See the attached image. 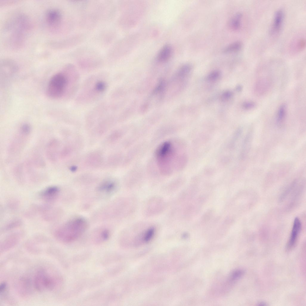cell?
Listing matches in <instances>:
<instances>
[{
	"label": "cell",
	"mask_w": 306,
	"mask_h": 306,
	"mask_svg": "<svg viewBox=\"0 0 306 306\" xmlns=\"http://www.w3.org/2000/svg\"><path fill=\"white\" fill-rule=\"evenodd\" d=\"M29 18L23 13H17L5 22L4 28L5 44L8 48L16 50L24 45L32 29Z\"/></svg>",
	"instance_id": "cell-1"
},
{
	"label": "cell",
	"mask_w": 306,
	"mask_h": 306,
	"mask_svg": "<svg viewBox=\"0 0 306 306\" xmlns=\"http://www.w3.org/2000/svg\"><path fill=\"white\" fill-rule=\"evenodd\" d=\"M79 79L78 72L75 67L71 64L67 65L62 72L56 73L50 79L46 89L48 96L57 99L63 96L69 90L74 92Z\"/></svg>",
	"instance_id": "cell-2"
},
{
	"label": "cell",
	"mask_w": 306,
	"mask_h": 306,
	"mask_svg": "<svg viewBox=\"0 0 306 306\" xmlns=\"http://www.w3.org/2000/svg\"><path fill=\"white\" fill-rule=\"evenodd\" d=\"M135 201L131 198H121L114 200L98 210L94 217L99 220H107L124 217L135 209Z\"/></svg>",
	"instance_id": "cell-3"
},
{
	"label": "cell",
	"mask_w": 306,
	"mask_h": 306,
	"mask_svg": "<svg viewBox=\"0 0 306 306\" xmlns=\"http://www.w3.org/2000/svg\"><path fill=\"white\" fill-rule=\"evenodd\" d=\"M88 226L89 223L86 219L82 216H76L63 225L57 230L56 235L58 239L63 242H72L82 235Z\"/></svg>",
	"instance_id": "cell-4"
},
{
	"label": "cell",
	"mask_w": 306,
	"mask_h": 306,
	"mask_svg": "<svg viewBox=\"0 0 306 306\" xmlns=\"http://www.w3.org/2000/svg\"><path fill=\"white\" fill-rule=\"evenodd\" d=\"M107 87L105 78L98 75L93 76L85 82L78 100L83 102L94 101L104 94Z\"/></svg>",
	"instance_id": "cell-5"
},
{
	"label": "cell",
	"mask_w": 306,
	"mask_h": 306,
	"mask_svg": "<svg viewBox=\"0 0 306 306\" xmlns=\"http://www.w3.org/2000/svg\"><path fill=\"white\" fill-rule=\"evenodd\" d=\"M172 143L166 142L159 146L156 152V156L160 169L164 172H171L173 167L175 151Z\"/></svg>",
	"instance_id": "cell-6"
},
{
	"label": "cell",
	"mask_w": 306,
	"mask_h": 306,
	"mask_svg": "<svg viewBox=\"0 0 306 306\" xmlns=\"http://www.w3.org/2000/svg\"><path fill=\"white\" fill-rule=\"evenodd\" d=\"M77 64L82 68L91 69L100 66L102 59L99 54L89 48L79 50L75 53Z\"/></svg>",
	"instance_id": "cell-7"
},
{
	"label": "cell",
	"mask_w": 306,
	"mask_h": 306,
	"mask_svg": "<svg viewBox=\"0 0 306 306\" xmlns=\"http://www.w3.org/2000/svg\"><path fill=\"white\" fill-rule=\"evenodd\" d=\"M57 282L56 278L43 269L38 271L33 280L34 287L40 292L53 290L56 287Z\"/></svg>",
	"instance_id": "cell-8"
},
{
	"label": "cell",
	"mask_w": 306,
	"mask_h": 306,
	"mask_svg": "<svg viewBox=\"0 0 306 306\" xmlns=\"http://www.w3.org/2000/svg\"><path fill=\"white\" fill-rule=\"evenodd\" d=\"M45 23L52 31H56L62 26L63 22L62 13L59 9L51 8L47 10L45 14Z\"/></svg>",
	"instance_id": "cell-9"
},
{
	"label": "cell",
	"mask_w": 306,
	"mask_h": 306,
	"mask_svg": "<svg viewBox=\"0 0 306 306\" xmlns=\"http://www.w3.org/2000/svg\"><path fill=\"white\" fill-rule=\"evenodd\" d=\"M86 38L82 33L73 35L58 42L51 43L53 47L59 49H65L75 47L83 42Z\"/></svg>",
	"instance_id": "cell-10"
},
{
	"label": "cell",
	"mask_w": 306,
	"mask_h": 306,
	"mask_svg": "<svg viewBox=\"0 0 306 306\" xmlns=\"http://www.w3.org/2000/svg\"><path fill=\"white\" fill-rule=\"evenodd\" d=\"M97 5L94 12L99 19H108L114 14L115 7L110 1H103Z\"/></svg>",
	"instance_id": "cell-11"
},
{
	"label": "cell",
	"mask_w": 306,
	"mask_h": 306,
	"mask_svg": "<svg viewBox=\"0 0 306 306\" xmlns=\"http://www.w3.org/2000/svg\"><path fill=\"white\" fill-rule=\"evenodd\" d=\"M165 206L163 199L159 197H153L149 199L146 204L145 213L149 216L156 215L162 212Z\"/></svg>",
	"instance_id": "cell-12"
},
{
	"label": "cell",
	"mask_w": 306,
	"mask_h": 306,
	"mask_svg": "<svg viewBox=\"0 0 306 306\" xmlns=\"http://www.w3.org/2000/svg\"><path fill=\"white\" fill-rule=\"evenodd\" d=\"M117 188L118 185L115 181L108 180L99 184L96 189V192L101 197H108L114 194L117 190Z\"/></svg>",
	"instance_id": "cell-13"
},
{
	"label": "cell",
	"mask_w": 306,
	"mask_h": 306,
	"mask_svg": "<svg viewBox=\"0 0 306 306\" xmlns=\"http://www.w3.org/2000/svg\"><path fill=\"white\" fill-rule=\"evenodd\" d=\"M301 223L299 219L296 217L294 221L293 226L287 248L288 250L292 248L295 245L301 229Z\"/></svg>",
	"instance_id": "cell-14"
},
{
	"label": "cell",
	"mask_w": 306,
	"mask_h": 306,
	"mask_svg": "<svg viewBox=\"0 0 306 306\" xmlns=\"http://www.w3.org/2000/svg\"><path fill=\"white\" fill-rule=\"evenodd\" d=\"M98 19L94 12L85 13L81 16L79 24L83 28L91 29L96 26Z\"/></svg>",
	"instance_id": "cell-15"
},
{
	"label": "cell",
	"mask_w": 306,
	"mask_h": 306,
	"mask_svg": "<svg viewBox=\"0 0 306 306\" xmlns=\"http://www.w3.org/2000/svg\"><path fill=\"white\" fill-rule=\"evenodd\" d=\"M284 13L281 9L277 10L275 13L270 33L274 36L278 34L280 30L284 21Z\"/></svg>",
	"instance_id": "cell-16"
},
{
	"label": "cell",
	"mask_w": 306,
	"mask_h": 306,
	"mask_svg": "<svg viewBox=\"0 0 306 306\" xmlns=\"http://www.w3.org/2000/svg\"><path fill=\"white\" fill-rule=\"evenodd\" d=\"M111 232L109 229L105 227L97 228L91 233V235L94 241L100 243L107 240L110 237Z\"/></svg>",
	"instance_id": "cell-17"
},
{
	"label": "cell",
	"mask_w": 306,
	"mask_h": 306,
	"mask_svg": "<svg viewBox=\"0 0 306 306\" xmlns=\"http://www.w3.org/2000/svg\"><path fill=\"white\" fill-rule=\"evenodd\" d=\"M172 53L171 46L169 44L164 46L160 50L157 56V60L164 62L168 61L171 57Z\"/></svg>",
	"instance_id": "cell-18"
},
{
	"label": "cell",
	"mask_w": 306,
	"mask_h": 306,
	"mask_svg": "<svg viewBox=\"0 0 306 306\" xmlns=\"http://www.w3.org/2000/svg\"><path fill=\"white\" fill-rule=\"evenodd\" d=\"M116 34L113 30H108L102 32L100 37V40L103 45L107 46L112 43L115 40Z\"/></svg>",
	"instance_id": "cell-19"
},
{
	"label": "cell",
	"mask_w": 306,
	"mask_h": 306,
	"mask_svg": "<svg viewBox=\"0 0 306 306\" xmlns=\"http://www.w3.org/2000/svg\"><path fill=\"white\" fill-rule=\"evenodd\" d=\"M242 17V14L241 13L236 14L229 21V26L230 28L235 30L239 29L241 26Z\"/></svg>",
	"instance_id": "cell-20"
},
{
	"label": "cell",
	"mask_w": 306,
	"mask_h": 306,
	"mask_svg": "<svg viewBox=\"0 0 306 306\" xmlns=\"http://www.w3.org/2000/svg\"><path fill=\"white\" fill-rule=\"evenodd\" d=\"M242 47V43L240 41H236L226 47L224 49L223 52L225 53L237 52L241 50Z\"/></svg>",
	"instance_id": "cell-21"
},
{
	"label": "cell",
	"mask_w": 306,
	"mask_h": 306,
	"mask_svg": "<svg viewBox=\"0 0 306 306\" xmlns=\"http://www.w3.org/2000/svg\"><path fill=\"white\" fill-rule=\"evenodd\" d=\"M59 189L57 187L51 186L44 190L41 195L44 197L51 198L56 195L59 193Z\"/></svg>",
	"instance_id": "cell-22"
},
{
	"label": "cell",
	"mask_w": 306,
	"mask_h": 306,
	"mask_svg": "<svg viewBox=\"0 0 306 306\" xmlns=\"http://www.w3.org/2000/svg\"><path fill=\"white\" fill-rule=\"evenodd\" d=\"M192 69V65L189 64H186L182 66L179 69L177 73L178 77L182 78L187 75Z\"/></svg>",
	"instance_id": "cell-23"
},
{
	"label": "cell",
	"mask_w": 306,
	"mask_h": 306,
	"mask_svg": "<svg viewBox=\"0 0 306 306\" xmlns=\"http://www.w3.org/2000/svg\"><path fill=\"white\" fill-rule=\"evenodd\" d=\"M286 113V106L285 104H283L280 106L278 112L277 120L278 123H281L284 121Z\"/></svg>",
	"instance_id": "cell-24"
},
{
	"label": "cell",
	"mask_w": 306,
	"mask_h": 306,
	"mask_svg": "<svg viewBox=\"0 0 306 306\" xmlns=\"http://www.w3.org/2000/svg\"><path fill=\"white\" fill-rule=\"evenodd\" d=\"M221 72L219 70H215L212 71L208 75L207 79L209 81H213L218 79L220 76Z\"/></svg>",
	"instance_id": "cell-25"
},
{
	"label": "cell",
	"mask_w": 306,
	"mask_h": 306,
	"mask_svg": "<svg viewBox=\"0 0 306 306\" xmlns=\"http://www.w3.org/2000/svg\"><path fill=\"white\" fill-rule=\"evenodd\" d=\"M232 92L229 91L224 92L222 94L221 99L223 101H226L230 99L232 96Z\"/></svg>",
	"instance_id": "cell-26"
},
{
	"label": "cell",
	"mask_w": 306,
	"mask_h": 306,
	"mask_svg": "<svg viewBox=\"0 0 306 306\" xmlns=\"http://www.w3.org/2000/svg\"><path fill=\"white\" fill-rule=\"evenodd\" d=\"M255 106V103L252 102H245L242 104L243 108L245 109H249L253 108Z\"/></svg>",
	"instance_id": "cell-27"
},
{
	"label": "cell",
	"mask_w": 306,
	"mask_h": 306,
	"mask_svg": "<svg viewBox=\"0 0 306 306\" xmlns=\"http://www.w3.org/2000/svg\"><path fill=\"white\" fill-rule=\"evenodd\" d=\"M30 125L27 124H23L21 127V131L24 134H28L30 132Z\"/></svg>",
	"instance_id": "cell-28"
},
{
	"label": "cell",
	"mask_w": 306,
	"mask_h": 306,
	"mask_svg": "<svg viewBox=\"0 0 306 306\" xmlns=\"http://www.w3.org/2000/svg\"><path fill=\"white\" fill-rule=\"evenodd\" d=\"M242 89V87L241 85H238L236 88V90L238 91H241Z\"/></svg>",
	"instance_id": "cell-29"
},
{
	"label": "cell",
	"mask_w": 306,
	"mask_h": 306,
	"mask_svg": "<svg viewBox=\"0 0 306 306\" xmlns=\"http://www.w3.org/2000/svg\"><path fill=\"white\" fill-rule=\"evenodd\" d=\"M266 305L265 303H264V302H261L260 303H258V305Z\"/></svg>",
	"instance_id": "cell-30"
}]
</instances>
